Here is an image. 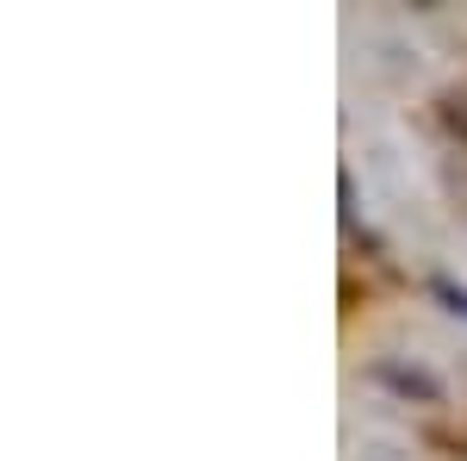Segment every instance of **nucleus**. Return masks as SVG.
I'll list each match as a JSON object with an SVG mask.
<instances>
[{"label": "nucleus", "mask_w": 467, "mask_h": 461, "mask_svg": "<svg viewBox=\"0 0 467 461\" xmlns=\"http://www.w3.org/2000/svg\"><path fill=\"white\" fill-rule=\"evenodd\" d=\"M436 119H442V131L449 138L467 143V88H449V94H436Z\"/></svg>", "instance_id": "nucleus-3"}, {"label": "nucleus", "mask_w": 467, "mask_h": 461, "mask_svg": "<svg viewBox=\"0 0 467 461\" xmlns=\"http://www.w3.org/2000/svg\"><path fill=\"white\" fill-rule=\"evenodd\" d=\"M424 293H431L442 312H455V319H467V287L455 281V275H442V268H431L424 275Z\"/></svg>", "instance_id": "nucleus-2"}, {"label": "nucleus", "mask_w": 467, "mask_h": 461, "mask_svg": "<svg viewBox=\"0 0 467 461\" xmlns=\"http://www.w3.org/2000/svg\"><path fill=\"white\" fill-rule=\"evenodd\" d=\"M368 374H374V387H387L393 399H411V405H442V381H436L431 368H418V361H374Z\"/></svg>", "instance_id": "nucleus-1"}]
</instances>
